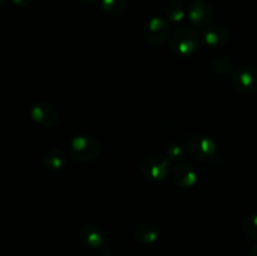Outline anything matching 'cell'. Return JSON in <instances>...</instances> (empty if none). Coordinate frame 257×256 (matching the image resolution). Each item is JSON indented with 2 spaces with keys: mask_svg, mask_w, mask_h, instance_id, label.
Here are the masks:
<instances>
[{
  "mask_svg": "<svg viewBox=\"0 0 257 256\" xmlns=\"http://www.w3.org/2000/svg\"><path fill=\"white\" fill-rule=\"evenodd\" d=\"M170 162L171 161L166 156L160 153H151L142 158L140 163V171L143 177L147 180L160 182L171 176L172 168Z\"/></svg>",
  "mask_w": 257,
  "mask_h": 256,
  "instance_id": "cell-1",
  "label": "cell"
},
{
  "mask_svg": "<svg viewBox=\"0 0 257 256\" xmlns=\"http://www.w3.org/2000/svg\"><path fill=\"white\" fill-rule=\"evenodd\" d=\"M201 45V37L193 28H178L171 37V48L181 57L193 54Z\"/></svg>",
  "mask_w": 257,
  "mask_h": 256,
  "instance_id": "cell-2",
  "label": "cell"
},
{
  "mask_svg": "<svg viewBox=\"0 0 257 256\" xmlns=\"http://www.w3.org/2000/svg\"><path fill=\"white\" fill-rule=\"evenodd\" d=\"M68 150L74 160L88 162L98 157L100 153V145L94 137L79 135L73 137L68 143Z\"/></svg>",
  "mask_w": 257,
  "mask_h": 256,
  "instance_id": "cell-3",
  "label": "cell"
},
{
  "mask_svg": "<svg viewBox=\"0 0 257 256\" xmlns=\"http://www.w3.org/2000/svg\"><path fill=\"white\" fill-rule=\"evenodd\" d=\"M187 150L195 160L203 161V162L213 160L217 155V145L215 141L203 135L193 136L188 141Z\"/></svg>",
  "mask_w": 257,
  "mask_h": 256,
  "instance_id": "cell-4",
  "label": "cell"
},
{
  "mask_svg": "<svg viewBox=\"0 0 257 256\" xmlns=\"http://www.w3.org/2000/svg\"><path fill=\"white\" fill-rule=\"evenodd\" d=\"M79 240L87 247L93 250H103L109 243V236L107 231L94 223H85L78 231Z\"/></svg>",
  "mask_w": 257,
  "mask_h": 256,
  "instance_id": "cell-5",
  "label": "cell"
},
{
  "mask_svg": "<svg viewBox=\"0 0 257 256\" xmlns=\"http://www.w3.org/2000/svg\"><path fill=\"white\" fill-rule=\"evenodd\" d=\"M232 84L242 93L257 92V68L253 65H242L233 70Z\"/></svg>",
  "mask_w": 257,
  "mask_h": 256,
  "instance_id": "cell-6",
  "label": "cell"
},
{
  "mask_svg": "<svg viewBox=\"0 0 257 256\" xmlns=\"http://www.w3.org/2000/svg\"><path fill=\"white\" fill-rule=\"evenodd\" d=\"M30 118L42 127L53 128L59 120V113L54 105L42 100V102H37L32 107Z\"/></svg>",
  "mask_w": 257,
  "mask_h": 256,
  "instance_id": "cell-7",
  "label": "cell"
},
{
  "mask_svg": "<svg viewBox=\"0 0 257 256\" xmlns=\"http://www.w3.org/2000/svg\"><path fill=\"white\" fill-rule=\"evenodd\" d=\"M170 33L167 20L160 17H153L146 23L143 28V37L151 45H158L166 40Z\"/></svg>",
  "mask_w": 257,
  "mask_h": 256,
  "instance_id": "cell-8",
  "label": "cell"
},
{
  "mask_svg": "<svg viewBox=\"0 0 257 256\" xmlns=\"http://www.w3.org/2000/svg\"><path fill=\"white\" fill-rule=\"evenodd\" d=\"M171 178L177 187L192 188L197 183L198 176L192 166H190L188 163L180 162L175 167H172Z\"/></svg>",
  "mask_w": 257,
  "mask_h": 256,
  "instance_id": "cell-9",
  "label": "cell"
},
{
  "mask_svg": "<svg viewBox=\"0 0 257 256\" xmlns=\"http://www.w3.org/2000/svg\"><path fill=\"white\" fill-rule=\"evenodd\" d=\"M212 17V9L210 4L203 0H196L190 5L188 9V19L191 24L196 28H203L210 23Z\"/></svg>",
  "mask_w": 257,
  "mask_h": 256,
  "instance_id": "cell-10",
  "label": "cell"
},
{
  "mask_svg": "<svg viewBox=\"0 0 257 256\" xmlns=\"http://www.w3.org/2000/svg\"><path fill=\"white\" fill-rule=\"evenodd\" d=\"M230 38V32L225 25L211 24L203 30V42L211 48H218L226 44Z\"/></svg>",
  "mask_w": 257,
  "mask_h": 256,
  "instance_id": "cell-11",
  "label": "cell"
},
{
  "mask_svg": "<svg viewBox=\"0 0 257 256\" xmlns=\"http://www.w3.org/2000/svg\"><path fill=\"white\" fill-rule=\"evenodd\" d=\"M161 236V228L153 222H142L133 228V237L145 245L157 242Z\"/></svg>",
  "mask_w": 257,
  "mask_h": 256,
  "instance_id": "cell-12",
  "label": "cell"
},
{
  "mask_svg": "<svg viewBox=\"0 0 257 256\" xmlns=\"http://www.w3.org/2000/svg\"><path fill=\"white\" fill-rule=\"evenodd\" d=\"M68 153L62 148H53L48 151L45 156L43 157V165L45 168L52 171H59L64 168V166L68 162Z\"/></svg>",
  "mask_w": 257,
  "mask_h": 256,
  "instance_id": "cell-13",
  "label": "cell"
},
{
  "mask_svg": "<svg viewBox=\"0 0 257 256\" xmlns=\"http://www.w3.org/2000/svg\"><path fill=\"white\" fill-rule=\"evenodd\" d=\"M100 7L107 14L112 17L122 15L127 9V2L125 0H100Z\"/></svg>",
  "mask_w": 257,
  "mask_h": 256,
  "instance_id": "cell-14",
  "label": "cell"
},
{
  "mask_svg": "<svg viewBox=\"0 0 257 256\" xmlns=\"http://www.w3.org/2000/svg\"><path fill=\"white\" fill-rule=\"evenodd\" d=\"M166 18L171 23H180L185 18V9L180 3H173L166 9Z\"/></svg>",
  "mask_w": 257,
  "mask_h": 256,
  "instance_id": "cell-15",
  "label": "cell"
},
{
  "mask_svg": "<svg viewBox=\"0 0 257 256\" xmlns=\"http://www.w3.org/2000/svg\"><path fill=\"white\" fill-rule=\"evenodd\" d=\"M242 228L247 237L252 238V240H257V213L247 216L243 220Z\"/></svg>",
  "mask_w": 257,
  "mask_h": 256,
  "instance_id": "cell-16",
  "label": "cell"
},
{
  "mask_svg": "<svg viewBox=\"0 0 257 256\" xmlns=\"http://www.w3.org/2000/svg\"><path fill=\"white\" fill-rule=\"evenodd\" d=\"M166 157L171 161V162H180L183 158L186 157V148L182 145H171L167 148V152H166Z\"/></svg>",
  "mask_w": 257,
  "mask_h": 256,
  "instance_id": "cell-17",
  "label": "cell"
},
{
  "mask_svg": "<svg viewBox=\"0 0 257 256\" xmlns=\"http://www.w3.org/2000/svg\"><path fill=\"white\" fill-rule=\"evenodd\" d=\"M231 67H232V62L226 57H216L212 60V69L218 74H226L230 72Z\"/></svg>",
  "mask_w": 257,
  "mask_h": 256,
  "instance_id": "cell-18",
  "label": "cell"
},
{
  "mask_svg": "<svg viewBox=\"0 0 257 256\" xmlns=\"http://www.w3.org/2000/svg\"><path fill=\"white\" fill-rule=\"evenodd\" d=\"M13 4L17 5V7H25V5L30 4L32 0H12Z\"/></svg>",
  "mask_w": 257,
  "mask_h": 256,
  "instance_id": "cell-19",
  "label": "cell"
},
{
  "mask_svg": "<svg viewBox=\"0 0 257 256\" xmlns=\"http://www.w3.org/2000/svg\"><path fill=\"white\" fill-rule=\"evenodd\" d=\"M247 256H257V245H255L252 248H251Z\"/></svg>",
  "mask_w": 257,
  "mask_h": 256,
  "instance_id": "cell-20",
  "label": "cell"
},
{
  "mask_svg": "<svg viewBox=\"0 0 257 256\" xmlns=\"http://www.w3.org/2000/svg\"><path fill=\"white\" fill-rule=\"evenodd\" d=\"M78 2L83 3V4H92V3L97 2V0H78Z\"/></svg>",
  "mask_w": 257,
  "mask_h": 256,
  "instance_id": "cell-21",
  "label": "cell"
}]
</instances>
